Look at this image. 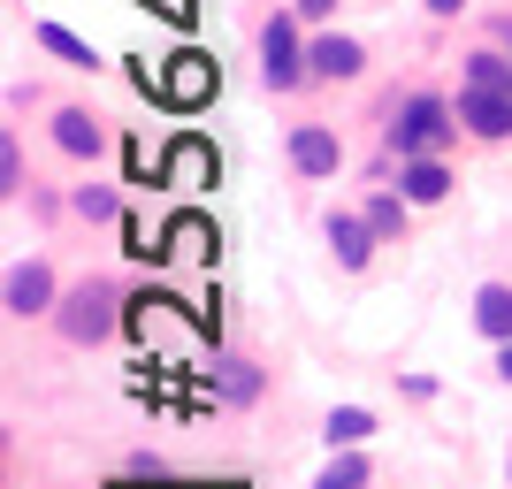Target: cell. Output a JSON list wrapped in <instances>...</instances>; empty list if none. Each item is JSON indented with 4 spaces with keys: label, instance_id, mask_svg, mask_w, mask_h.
I'll use <instances>...</instances> for the list:
<instances>
[{
    "label": "cell",
    "instance_id": "obj_1",
    "mask_svg": "<svg viewBox=\"0 0 512 489\" xmlns=\"http://www.w3.org/2000/svg\"><path fill=\"white\" fill-rule=\"evenodd\" d=\"M123 321H130V291H123V283H115V276H77L62 291V306H54L46 329H54L69 352H100Z\"/></svg>",
    "mask_w": 512,
    "mask_h": 489
},
{
    "label": "cell",
    "instance_id": "obj_2",
    "mask_svg": "<svg viewBox=\"0 0 512 489\" xmlns=\"http://www.w3.org/2000/svg\"><path fill=\"white\" fill-rule=\"evenodd\" d=\"M459 138H467V130H459V107H451L444 92H406V100L390 107V123H383V153H390V161L451 153Z\"/></svg>",
    "mask_w": 512,
    "mask_h": 489
},
{
    "label": "cell",
    "instance_id": "obj_3",
    "mask_svg": "<svg viewBox=\"0 0 512 489\" xmlns=\"http://www.w3.org/2000/svg\"><path fill=\"white\" fill-rule=\"evenodd\" d=\"M260 85L276 92V100H291V92L314 85V69H306V23H299V8H276V16L260 23Z\"/></svg>",
    "mask_w": 512,
    "mask_h": 489
},
{
    "label": "cell",
    "instance_id": "obj_4",
    "mask_svg": "<svg viewBox=\"0 0 512 489\" xmlns=\"http://www.w3.org/2000/svg\"><path fill=\"white\" fill-rule=\"evenodd\" d=\"M46 146L62 153L69 169H100L107 153H115V123L85 100H62V107H46Z\"/></svg>",
    "mask_w": 512,
    "mask_h": 489
},
{
    "label": "cell",
    "instance_id": "obj_5",
    "mask_svg": "<svg viewBox=\"0 0 512 489\" xmlns=\"http://www.w3.org/2000/svg\"><path fill=\"white\" fill-rule=\"evenodd\" d=\"M62 291H69V283L54 276V260L31 253V260H16V268H8V283H0V306H8V321H54Z\"/></svg>",
    "mask_w": 512,
    "mask_h": 489
},
{
    "label": "cell",
    "instance_id": "obj_6",
    "mask_svg": "<svg viewBox=\"0 0 512 489\" xmlns=\"http://www.w3.org/2000/svg\"><path fill=\"white\" fill-rule=\"evenodd\" d=\"M283 161H291V176H299V184H329V176L344 169V130H337V123H291Z\"/></svg>",
    "mask_w": 512,
    "mask_h": 489
},
{
    "label": "cell",
    "instance_id": "obj_7",
    "mask_svg": "<svg viewBox=\"0 0 512 489\" xmlns=\"http://www.w3.org/2000/svg\"><path fill=\"white\" fill-rule=\"evenodd\" d=\"M321 237H329L337 276H367V268H375V253H383V237H375V222H367L360 207H329V214H321Z\"/></svg>",
    "mask_w": 512,
    "mask_h": 489
},
{
    "label": "cell",
    "instance_id": "obj_8",
    "mask_svg": "<svg viewBox=\"0 0 512 489\" xmlns=\"http://www.w3.org/2000/svg\"><path fill=\"white\" fill-rule=\"evenodd\" d=\"M214 92H222V69H214L207 54H192V46H184V54H169V62H161V107L192 115V107H207Z\"/></svg>",
    "mask_w": 512,
    "mask_h": 489
},
{
    "label": "cell",
    "instance_id": "obj_9",
    "mask_svg": "<svg viewBox=\"0 0 512 489\" xmlns=\"http://www.w3.org/2000/svg\"><path fill=\"white\" fill-rule=\"evenodd\" d=\"M459 107V130L474 146H512V92H482V85H459L451 92Z\"/></svg>",
    "mask_w": 512,
    "mask_h": 489
},
{
    "label": "cell",
    "instance_id": "obj_10",
    "mask_svg": "<svg viewBox=\"0 0 512 489\" xmlns=\"http://www.w3.org/2000/svg\"><path fill=\"white\" fill-rule=\"evenodd\" d=\"M306 69H314V85H360L367 46L352 39V31H314V39H306Z\"/></svg>",
    "mask_w": 512,
    "mask_h": 489
},
{
    "label": "cell",
    "instance_id": "obj_11",
    "mask_svg": "<svg viewBox=\"0 0 512 489\" xmlns=\"http://www.w3.org/2000/svg\"><path fill=\"white\" fill-rule=\"evenodd\" d=\"M207 383H214V405H260L268 398V367L253 360V352H214V367H207Z\"/></svg>",
    "mask_w": 512,
    "mask_h": 489
},
{
    "label": "cell",
    "instance_id": "obj_12",
    "mask_svg": "<svg viewBox=\"0 0 512 489\" xmlns=\"http://www.w3.org/2000/svg\"><path fill=\"white\" fill-rule=\"evenodd\" d=\"M398 192L413 207H444L459 192V169H451V153H421V161H398Z\"/></svg>",
    "mask_w": 512,
    "mask_h": 489
},
{
    "label": "cell",
    "instance_id": "obj_13",
    "mask_svg": "<svg viewBox=\"0 0 512 489\" xmlns=\"http://www.w3.org/2000/svg\"><path fill=\"white\" fill-rule=\"evenodd\" d=\"M69 214H77V222H85V230H115V222H123V184H107L100 169H85V184H77V192H69Z\"/></svg>",
    "mask_w": 512,
    "mask_h": 489
},
{
    "label": "cell",
    "instance_id": "obj_14",
    "mask_svg": "<svg viewBox=\"0 0 512 489\" xmlns=\"http://www.w3.org/2000/svg\"><path fill=\"white\" fill-rule=\"evenodd\" d=\"M375 428H383L375 405H329V413H321V444L329 451H360V444H375Z\"/></svg>",
    "mask_w": 512,
    "mask_h": 489
},
{
    "label": "cell",
    "instance_id": "obj_15",
    "mask_svg": "<svg viewBox=\"0 0 512 489\" xmlns=\"http://www.w3.org/2000/svg\"><path fill=\"white\" fill-rule=\"evenodd\" d=\"M467 321H474V337L490 344H512V283H482L474 291V306H467Z\"/></svg>",
    "mask_w": 512,
    "mask_h": 489
},
{
    "label": "cell",
    "instance_id": "obj_16",
    "mask_svg": "<svg viewBox=\"0 0 512 489\" xmlns=\"http://www.w3.org/2000/svg\"><path fill=\"white\" fill-rule=\"evenodd\" d=\"M31 46H39V54H54L62 69H77V77H100V54H92V39H77L69 23H31Z\"/></svg>",
    "mask_w": 512,
    "mask_h": 489
},
{
    "label": "cell",
    "instance_id": "obj_17",
    "mask_svg": "<svg viewBox=\"0 0 512 489\" xmlns=\"http://www.w3.org/2000/svg\"><path fill=\"white\" fill-rule=\"evenodd\" d=\"M360 214L375 222V237H383V245H406V230H413V199L398 192V184H375Z\"/></svg>",
    "mask_w": 512,
    "mask_h": 489
},
{
    "label": "cell",
    "instance_id": "obj_18",
    "mask_svg": "<svg viewBox=\"0 0 512 489\" xmlns=\"http://www.w3.org/2000/svg\"><path fill=\"white\" fill-rule=\"evenodd\" d=\"M459 85H482V92H512V54L505 46H467L459 54Z\"/></svg>",
    "mask_w": 512,
    "mask_h": 489
},
{
    "label": "cell",
    "instance_id": "obj_19",
    "mask_svg": "<svg viewBox=\"0 0 512 489\" xmlns=\"http://www.w3.org/2000/svg\"><path fill=\"white\" fill-rule=\"evenodd\" d=\"M306 489H375V451H329V459H321V474Z\"/></svg>",
    "mask_w": 512,
    "mask_h": 489
},
{
    "label": "cell",
    "instance_id": "obj_20",
    "mask_svg": "<svg viewBox=\"0 0 512 489\" xmlns=\"http://www.w3.org/2000/svg\"><path fill=\"white\" fill-rule=\"evenodd\" d=\"M161 176H169V184H199V176H214V153L199 146V138H184V146L161 161Z\"/></svg>",
    "mask_w": 512,
    "mask_h": 489
},
{
    "label": "cell",
    "instance_id": "obj_21",
    "mask_svg": "<svg viewBox=\"0 0 512 489\" xmlns=\"http://www.w3.org/2000/svg\"><path fill=\"white\" fill-rule=\"evenodd\" d=\"M390 383H398L406 405H436L444 398V375H428V367H390Z\"/></svg>",
    "mask_w": 512,
    "mask_h": 489
},
{
    "label": "cell",
    "instance_id": "obj_22",
    "mask_svg": "<svg viewBox=\"0 0 512 489\" xmlns=\"http://www.w3.org/2000/svg\"><path fill=\"white\" fill-rule=\"evenodd\" d=\"M23 184H31V176H23V138L0 130V199H23Z\"/></svg>",
    "mask_w": 512,
    "mask_h": 489
},
{
    "label": "cell",
    "instance_id": "obj_23",
    "mask_svg": "<svg viewBox=\"0 0 512 489\" xmlns=\"http://www.w3.org/2000/svg\"><path fill=\"white\" fill-rule=\"evenodd\" d=\"M169 245H176V253H192V260H214V253H207V222H199V214H184V222H176Z\"/></svg>",
    "mask_w": 512,
    "mask_h": 489
},
{
    "label": "cell",
    "instance_id": "obj_24",
    "mask_svg": "<svg viewBox=\"0 0 512 489\" xmlns=\"http://www.w3.org/2000/svg\"><path fill=\"white\" fill-rule=\"evenodd\" d=\"M291 8H299V23H306V31H329V16H337L344 0H291Z\"/></svg>",
    "mask_w": 512,
    "mask_h": 489
},
{
    "label": "cell",
    "instance_id": "obj_25",
    "mask_svg": "<svg viewBox=\"0 0 512 489\" xmlns=\"http://www.w3.org/2000/svg\"><path fill=\"white\" fill-rule=\"evenodd\" d=\"M421 8H428V16H436V23H459V16H467V8H474V0H421Z\"/></svg>",
    "mask_w": 512,
    "mask_h": 489
},
{
    "label": "cell",
    "instance_id": "obj_26",
    "mask_svg": "<svg viewBox=\"0 0 512 489\" xmlns=\"http://www.w3.org/2000/svg\"><path fill=\"white\" fill-rule=\"evenodd\" d=\"M146 8H161L169 23H192V0H146Z\"/></svg>",
    "mask_w": 512,
    "mask_h": 489
},
{
    "label": "cell",
    "instance_id": "obj_27",
    "mask_svg": "<svg viewBox=\"0 0 512 489\" xmlns=\"http://www.w3.org/2000/svg\"><path fill=\"white\" fill-rule=\"evenodd\" d=\"M490 375H497V383L512 390V344H497V360H490Z\"/></svg>",
    "mask_w": 512,
    "mask_h": 489
},
{
    "label": "cell",
    "instance_id": "obj_28",
    "mask_svg": "<svg viewBox=\"0 0 512 489\" xmlns=\"http://www.w3.org/2000/svg\"><path fill=\"white\" fill-rule=\"evenodd\" d=\"M490 39H497V46L512 54V16H497V23H490Z\"/></svg>",
    "mask_w": 512,
    "mask_h": 489
},
{
    "label": "cell",
    "instance_id": "obj_29",
    "mask_svg": "<svg viewBox=\"0 0 512 489\" xmlns=\"http://www.w3.org/2000/svg\"><path fill=\"white\" fill-rule=\"evenodd\" d=\"M505 482H512V451H505Z\"/></svg>",
    "mask_w": 512,
    "mask_h": 489
}]
</instances>
